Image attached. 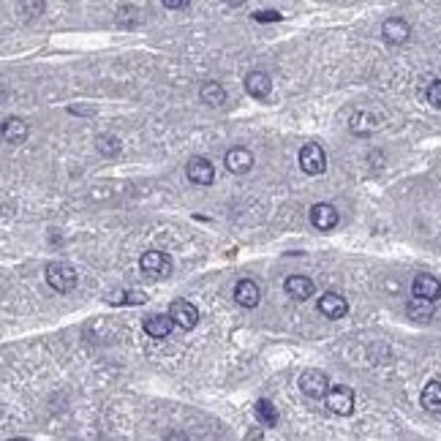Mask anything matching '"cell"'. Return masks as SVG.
Instances as JSON below:
<instances>
[{"mask_svg":"<svg viewBox=\"0 0 441 441\" xmlns=\"http://www.w3.org/2000/svg\"><path fill=\"white\" fill-rule=\"evenodd\" d=\"M46 283H49L55 292L68 294L77 289L79 273H77L68 262H52V264H46Z\"/></svg>","mask_w":441,"mask_h":441,"instance_id":"cell-1","label":"cell"},{"mask_svg":"<svg viewBox=\"0 0 441 441\" xmlns=\"http://www.w3.org/2000/svg\"><path fill=\"white\" fill-rule=\"evenodd\" d=\"M300 390H302V395H308L311 400H321L327 392H330V378L324 371H305L302 376H300Z\"/></svg>","mask_w":441,"mask_h":441,"instance_id":"cell-2","label":"cell"},{"mask_svg":"<svg viewBox=\"0 0 441 441\" xmlns=\"http://www.w3.org/2000/svg\"><path fill=\"white\" fill-rule=\"evenodd\" d=\"M324 400H327V409H330L333 414L349 417V414L354 411V392H352L349 387H343V384L330 387V392L324 395Z\"/></svg>","mask_w":441,"mask_h":441,"instance_id":"cell-3","label":"cell"},{"mask_svg":"<svg viewBox=\"0 0 441 441\" xmlns=\"http://www.w3.org/2000/svg\"><path fill=\"white\" fill-rule=\"evenodd\" d=\"M169 316L174 319V324L180 330H193L199 324V311H196V305L188 302V300H174L169 305Z\"/></svg>","mask_w":441,"mask_h":441,"instance_id":"cell-4","label":"cell"},{"mask_svg":"<svg viewBox=\"0 0 441 441\" xmlns=\"http://www.w3.org/2000/svg\"><path fill=\"white\" fill-rule=\"evenodd\" d=\"M139 267H142V273L150 275V278H167V275L172 273V259L161 251H147L145 256L139 259Z\"/></svg>","mask_w":441,"mask_h":441,"instance_id":"cell-5","label":"cell"},{"mask_svg":"<svg viewBox=\"0 0 441 441\" xmlns=\"http://www.w3.org/2000/svg\"><path fill=\"white\" fill-rule=\"evenodd\" d=\"M300 169L305 174H321L327 169V155L321 145H305L300 150Z\"/></svg>","mask_w":441,"mask_h":441,"instance_id":"cell-6","label":"cell"},{"mask_svg":"<svg viewBox=\"0 0 441 441\" xmlns=\"http://www.w3.org/2000/svg\"><path fill=\"white\" fill-rule=\"evenodd\" d=\"M186 172H188V180L191 183H196V186H210L212 180H215L212 161L210 158H202V155H193V158H188Z\"/></svg>","mask_w":441,"mask_h":441,"instance_id":"cell-7","label":"cell"},{"mask_svg":"<svg viewBox=\"0 0 441 441\" xmlns=\"http://www.w3.org/2000/svg\"><path fill=\"white\" fill-rule=\"evenodd\" d=\"M319 314L327 316V319H343L349 314V302L338 292H324L319 297Z\"/></svg>","mask_w":441,"mask_h":441,"instance_id":"cell-8","label":"cell"},{"mask_svg":"<svg viewBox=\"0 0 441 441\" xmlns=\"http://www.w3.org/2000/svg\"><path fill=\"white\" fill-rule=\"evenodd\" d=\"M224 164H226L231 174H248L253 167V153L245 150V147H231L224 155Z\"/></svg>","mask_w":441,"mask_h":441,"instance_id":"cell-9","label":"cell"},{"mask_svg":"<svg viewBox=\"0 0 441 441\" xmlns=\"http://www.w3.org/2000/svg\"><path fill=\"white\" fill-rule=\"evenodd\" d=\"M338 221H340V215L333 205H327V202H319L311 207V224H314L319 231H330L338 226Z\"/></svg>","mask_w":441,"mask_h":441,"instance_id":"cell-10","label":"cell"},{"mask_svg":"<svg viewBox=\"0 0 441 441\" xmlns=\"http://www.w3.org/2000/svg\"><path fill=\"white\" fill-rule=\"evenodd\" d=\"M381 36H384V41L387 44H406L409 41V36H411V27H409V22L400 20V17H392V20H387L381 25Z\"/></svg>","mask_w":441,"mask_h":441,"instance_id":"cell-11","label":"cell"},{"mask_svg":"<svg viewBox=\"0 0 441 441\" xmlns=\"http://www.w3.org/2000/svg\"><path fill=\"white\" fill-rule=\"evenodd\" d=\"M234 300L243 305V308H256L262 292H259V283H253L251 278H243L237 286H234Z\"/></svg>","mask_w":441,"mask_h":441,"instance_id":"cell-12","label":"cell"},{"mask_svg":"<svg viewBox=\"0 0 441 441\" xmlns=\"http://www.w3.org/2000/svg\"><path fill=\"white\" fill-rule=\"evenodd\" d=\"M411 294L414 297H425V300H439L441 281L436 275H417L411 283Z\"/></svg>","mask_w":441,"mask_h":441,"instance_id":"cell-13","label":"cell"},{"mask_svg":"<svg viewBox=\"0 0 441 441\" xmlns=\"http://www.w3.org/2000/svg\"><path fill=\"white\" fill-rule=\"evenodd\" d=\"M245 90H248V96H253V98H267L270 90H273V79L264 71H251L245 77Z\"/></svg>","mask_w":441,"mask_h":441,"instance_id":"cell-14","label":"cell"},{"mask_svg":"<svg viewBox=\"0 0 441 441\" xmlns=\"http://www.w3.org/2000/svg\"><path fill=\"white\" fill-rule=\"evenodd\" d=\"M27 134H30V128L25 120L20 117H8L6 123H3V139H6V145H22L25 139H27Z\"/></svg>","mask_w":441,"mask_h":441,"instance_id":"cell-15","label":"cell"},{"mask_svg":"<svg viewBox=\"0 0 441 441\" xmlns=\"http://www.w3.org/2000/svg\"><path fill=\"white\" fill-rule=\"evenodd\" d=\"M286 294L294 297V300H308V297H314V281L311 278H305V275H289L286 278Z\"/></svg>","mask_w":441,"mask_h":441,"instance_id":"cell-16","label":"cell"},{"mask_svg":"<svg viewBox=\"0 0 441 441\" xmlns=\"http://www.w3.org/2000/svg\"><path fill=\"white\" fill-rule=\"evenodd\" d=\"M172 327H177V324H174V319L169 314L167 316L155 314V316H150V319H145V333L150 338H169Z\"/></svg>","mask_w":441,"mask_h":441,"instance_id":"cell-17","label":"cell"},{"mask_svg":"<svg viewBox=\"0 0 441 441\" xmlns=\"http://www.w3.org/2000/svg\"><path fill=\"white\" fill-rule=\"evenodd\" d=\"M422 409L430 414H441V381H428L422 390Z\"/></svg>","mask_w":441,"mask_h":441,"instance_id":"cell-18","label":"cell"},{"mask_svg":"<svg viewBox=\"0 0 441 441\" xmlns=\"http://www.w3.org/2000/svg\"><path fill=\"white\" fill-rule=\"evenodd\" d=\"M433 302H436V300L411 297L409 305H406V314L411 316V319H417V321H428V319H433Z\"/></svg>","mask_w":441,"mask_h":441,"instance_id":"cell-19","label":"cell"},{"mask_svg":"<svg viewBox=\"0 0 441 441\" xmlns=\"http://www.w3.org/2000/svg\"><path fill=\"white\" fill-rule=\"evenodd\" d=\"M199 98H202L207 106H221L224 101H226V90H224L218 82H205L202 87H199Z\"/></svg>","mask_w":441,"mask_h":441,"instance_id":"cell-20","label":"cell"},{"mask_svg":"<svg viewBox=\"0 0 441 441\" xmlns=\"http://www.w3.org/2000/svg\"><path fill=\"white\" fill-rule=\"evenodd\" d=\"M253 414H256V420L262 422L264 428H275V422H278V411H275V406L270 400H256V406H253Z\"/></svg>","mask_w":441,"mask_h":441,"instance_id":"cell-21","label":"cell"},{"mask_svg":"<svg viewBox=\"0 0 441 441\" xmlns=\"http://www.w3.org/2000/svg\"><path fill=\"white\" fill-rule=\"evenodd\" d=\"M376 128H378L376 117L368 115V112H357V115L352 117V131H354V134H373Z\"/></svg>","mask_w":441,"mask_h":441,"instance_id":"cell-22","label":"cell"},{"mask_svg":"<svg viewBox=\"0 0 441 441\" xmlns=\"http://www.w3.org/2000/svg\"><path fill=\"white\" fill-rule=\"evenodd\" d=\"M98 150H101L104 155H117V153H120V139L112 136V134H106V136L98 139Z\"/></svg>","mask_w":441,"mask_h":441,"instance_id":"cell-23","label":"cell"},{"mask_svg":"<svg viewBox=\"0 0 441 441\" xmlns=\"http://www.w3.org/2000/svg\"><path fill=\"white\" fill-rule=\"evenodd\" d=\"M425 98H428V104L433 106V109H441V79H433V82L428 84Z\"/></svg>","mask_w":441,"mask_h":441,"instance_id":"cell-24","label":"cell"},{"mask_svg":"<svg viewBox=\"0 0 441 441\" xmlns=\"http://www.w3.org/2000/svg\"><path fill=\"white\" fill-rule=\"evenodd\" d=\"M253 20L256 22H278L281 20V14H278V11H259V14H253Z\"/></svg>","mask_w":441,"mask_h":441,"instance_id":"cell-25","label":"cell"},{"mask_svg":"<svg viewBox=\"0 0 441 441\" xmlns=\"http://www.w3.org/2000/svg\"><path fill=\"white\" fill-rule=\"evenodd\" d=\"M191 0H164V6L172 8V11H180V8H188Z\"/></svg>","mask_w":441,"mask_h":441,"instance_id":"cell-26","label":"cell"},{"mask_svg":"<svg viewBox=\"0 0 441 441\" xmlns=\"http://www.w3.org/2000/svg\"><path fill=\"white\" fill-rule=\"evenodd\" d=\"M145 300L147 297L139 292H128V297H126V302H131V305H139V302H145Z\"/></svg>","mask_w":441,"mask_h":441,"instance_id":"cell-27","label":"cell"},{"mask_svg":"<svg viewBox=\"0 0 441 441\" xmlns=\"http://www.w3.org/2000/svg\"><path fill=\"white\" fill-rule=\"evenodd\" d=\"M224 3H226V6H231V8H237V6H243L245 0H224Z\"/></svg>","mask_w":441,"mask_h":441,"instance_id":"cell-28","label":"cell"}]
</instances>
